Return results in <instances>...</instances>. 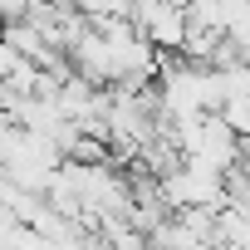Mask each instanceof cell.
Here are the masks:
<instances>
[{"label":"cell","mask_w":250,"mask_h":250,"mask_svg":"<svg viewBox=\"0 0 250 250\" xmlns=\"http://www.w3.org/2000/svg\"><path fill=\"white\" fill-rule=\"evenodd\" d=\"M133 25H138V35H143V40H147L157 54H182V44H187V30H191L187 10L167 5V0H147V5L133 15Z\"/></svg>","instance_id":"obj_1"},{"label":"cell","mask_w":250,"mask_h":250,"mask_svg":"<svg viewBox=\"0 0 250 250\" xmlns=\"http://www.w3.org/2000/svg\"><path fill=\"white\" fill-rule=\"evenodd\" d=\"M167 5H177V10H191V0H167Z\"/></svg>","instance_id":"obj_2"},{"label":"cell","mask_w":250,"mask_h":250,"mask_svg":"<svg viewBox=\"0 0 250 250\" xmlns=\"http://www.w3.org/2000/svg\"><path fill=\"white\" fill-rule=\"evenodd\" d=\"M147 250H157V245H147Z\"/></svg>","instance_id":"obj_3"}]
</instances>
